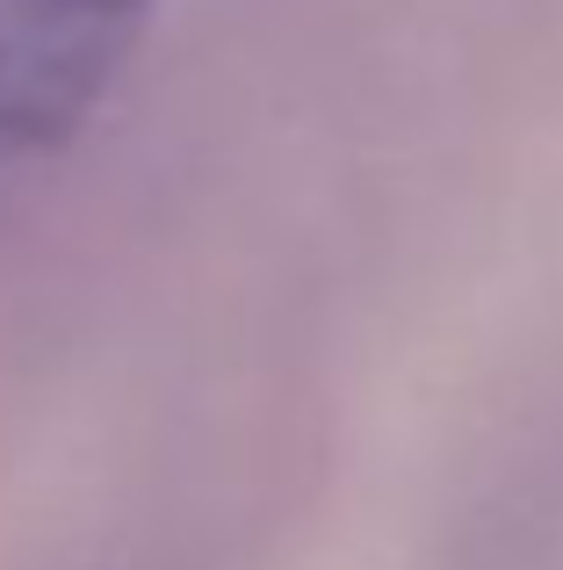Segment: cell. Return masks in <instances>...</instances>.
Segmentation results:
<instances>
[{
  "mask_svg": "<svg viewBox=\"0 0 563 570\" xmlns=\"http://www.w3.org/2000/svg\"><path fill=\"white\" fill-rule=\"evenodd\" d=\"M152 0H0V174L58 153L116 87Z\"/></svg>",
  "mask_w": 563,
  "mask_h": 570,
  "instance_id": "obj_1",
  "label": "cell"
}]
</instances>
